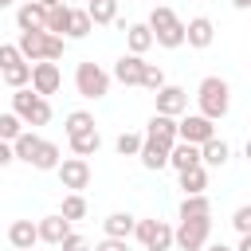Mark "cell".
I'll list each match as a JSON object with an SVG mask.
<instances>
[{
	"instance_id": "6da1fadb",
	"label": "cell",
	"mask_w": 251,
	"mask_h": 251,
	"mask_svg": "<svg viewBox=\"0 0 251 251\" xmlns=\"http://www.w3.org/2000/svg\"><path fill=\"white\" fill-rule=\"evenodd\" d=\"M12 145H16V157H20V161H27V165H31V169H39V173H55V169L63 165L59 145H55V141H47V137H39V133H31V129H24Z\"/></svg>"
},
{
	"instance_id": "7a4b0ae2",
	"label": "cell",
	"mask_w": 251,
	"mask_h": 251,
	"mask_svg": "<svg viewBox=\"0 0 251 251\" xmlns=\"http://www.w3.org/2000/svg\"><path fill=\"white\" fill-rule=\"evenodd\" d=\"M149 27H153V35H157V47H165V51H176V47L188 43V24H184L169 4H153Z\"/></svg>"
},
{
	"instance_id": "3957f363",
	"label": "cell",
	"mask_w": 251,
	"mask_h": 251,
	"mask_svg": "<svg viewBox=\"0 0 251 251\" xmlns=\"http://www.w3.org/2000/svg\"><path fill=\"white\" fill-rule=\"evenodd\" d=\"M196 106H200V114H208L212 122L227 118V110H231V86H227L220 75L200 78V86H196Z\"/></svg>"
},
{
	"instance_id": "277c9868",
	"label": "cell",
	"mask_w": 251,
	"mask_h": 251,
	"mask_svg": "<svg viewBox=\"0 0 251 251\" xmlns=\"http://www.w3.org/2000/svg\"><path fill=\"white\" fill-rule=\"evenodd\" d=\"M0 78L8 82V90L31 86V59L20 51V43H4L0 47Z\"/></svg>"
},
{
	"instance_id": "5b68a950",
	"label": "cell",
	"mask_w": 251,
	"mask_h": 251,
	"mask_svg": "<svg viewBox=\"0 0 251 251\" xmlns=\"http://www.w3.org/2000/svg\"><path fill=\"white\" fill-rule=\"evenodd\" d=\"M20 51L31 59V63H43V59H59L63 55V47H67V39L63 35H55V31H20Z\"/></svg>"
},
{
	"instance_id": "8992f818",
	"label": "cell",
	"mask_w": 251,
	"mask_h": 251,
	"mask_svg": "<svg viewBox=\"0 0 251 251\" xmlns=\"http://www.w3.org/2000/svg\"><path fill=\"white\" fill-rule=\"evenodd\" d=\"M12 110H16L27 126H47V122H51V102H47L39 90H31V86L12 90Z\"/></svg>"
},
{
	"instance_id": "52a82bcc",
	"label": "cell",
	"mask_w": 251,
	"mask_h": 251,
	"mask_svg": "<svg viewBox=\"0 0 251 251\" xmlns=\"http://www.w3.org/2000/svg\"><path fill=\"white\" fill-rule=\"evenodd\" d=\"M110 78H114V75H110V71H102V67H98V63H90V59L75 67V90H78L82 98H90V102H98V98H106V94H110Z\"/></svg>"
},
{
	"instance_id": "ba28073f",
	"label": "cell",
	"mask_w": 251,
	"mask_h": 251,
	"mask_svg": "<svg viewBox=\"0 0 251 251\" xmlns=\"http://www.w3.org/2000/svg\"><path fill=\"white\" fill-rule=\"evenodd\" d=\"M137 243L145 251H169L176 247V227H169L165 220H137Z\"/></svg>"
},
{
	"instance_id": "9c48e42d",
	"label": "cell",
	"mask_w": 251,
	"mask_h": 251,
	"mask_svg": "<svg viewBox=\"0 0 251 251\" xmlns=\"http://www.w3.org/2000/svg\"><path fill=\"white\" fill-rule=\"evenodd\" d=\"M212 239V220H180L176 224V247L180 251H204Z\"/></svg>"
},
{
	"instance_id": "30bf717a",
	"label": "cell",
	"mask_w": 251,
	"mask_h": 251,
	"mask_svg": "<svg viewBox=\"0 0 251 251\" xmlns=\"http://www.w3.org/2000/svg\"><path fill=\"white\" fill-rule=\"evenodd\" d=\"M55 173H59V184L67 192H82L90 184V161L86 157H63V165Z\"/></svg>"
},
{
	"instance_id": "8fae6325",
	"label": "cell",
	"mask_w": 251,
	"mask_h": 251,
	"mask_svg": "<svg viewBox=\"0 0 251 251\" xmlns=\"http://www.w3.org/2000/svg\"><path fill=\"white\" fill-rule=\"evenodd\" d=\"M59 86H63V71H59V63H55V59L31 63V90H39V94L47 98V94H55Z\"/></svg>"
},
{
	"instance_id": "7c38bea8",
	"label": "cell",
	"mask_w": 251,
	"mask_h": 251,
	"mask_svg": "<svg viewBox=\"0 0 251 251\" xmlns=\"http://www.w3.org/2000/svg\"><path fill=\"white\" fill-rule=\"evenodd\" d=\"M216 137V122L208 114H184L180 118V141H192V145H204Z\"/></svg>"
},
{
	"instance_id": "4fadbf2b",
	"label": "cell",
	"mask_w": 251,
	"mask_h": 251,
	"mask_svg": "<svg viewBox=\"0 0 251 251\" xmlns=\"http://www.w3.org/2000/svg\"><path fill=\"white\" fill-rule=\"evenodd\" d=\"M145 55H133V51H126L118 63H114V78L122 82V86H141V78H145Z\"/></svg>"
},
{
	"instance_id": "5bb4252c",
	"label": "cell",
	"mask_w": 251,
	"mask_h": 251,
	"mask_svg": "<svg viewBox=\"0 0 251 251\" xmlns=\"http://www.w3.org/2000/svg\"><path fill=\"white\" fill-rule=\"evenodd\" d=\"M153 102H157V114H173V118H180V114H188V90L184 86H161L157 94H153Z\"/></svg>"
},
{
	"instance_id": "9a60e30c",
	"label": "cell",
	"mask_w": 251,
	"mask_h": 251,
	"mask_svg": "<svg viewBox=\"0 0 251 251\" xmlns=\"http://www.w3.org/2000/svg\"><path fill=\"white\" fill-rule=\"evenodd\" d=\"M145 137L165 141V145H176V141H180V118H173V114H153L149 126H145Z\"/></svg>"
},
{
	"instance_id": "2e32d148",
	"label": "cell",
	"mask_w": 251,
	"mask_h": 251,
	"mask_svg": "<svg viewBox=\"0 0 251 251\" xmlns=\"http://www.w3.org/2000/svg\"><path fill=\"white\" fill-rule=\"evenodd\" d=\"M47 16H51V8H43L39 0L20 4L16 8V27L20 31H47Z\"/></svg>"
},
{
	"instance_id": "e0dca14e",
	"label": "cell",
	"mask_w": 251,
	"mask_h": 251,
	"mask_svg": "<svg viewBox=\"0 0 251 251\" xmlns=\"http://www.w3.org/2000/svg\"><path fill=\"white\" fill-rule=\"evenodd\" d=\"M67 235H71V220H67L63 212H55V216H43V220H39V239H43V243L59 247Z\"/></svg>"
},
{
	"instance_id": "ac0fdd59",
	"label": "cell",
	"mask_w": 251,
	"mask_h": 251,
	"mask_svg": "<svg viewBox=\"0 0 251 251\" xmlns=\"http://www.w3.org/2000/svg\"><path fill=\"white\" fill-rule=\"evenodd\" d=\"M8 243L12 247H35L39 239V220H12L8 224Z\"/></svg>"
},
{
	"instance_id": "d6986e66",
	"label": "cell",
	"mask_w": 251,
	"mask_h": 251,
	"mask_svg": "<svg viewBox=\"0 0 251 251\" xmlns=\"http://www.w3.org/2000/svg\"><path fill=\"white\" fill-rule=\"evenodd\" d=\"M212 39H216V24L208 16H192L188 20V47L204 51V47H212Z\"/></svg>"
},
{
	"instance_id": "ffe728a7",
	"label": "cell",
	"mask_w": 251,
	"mask_h": 251,
	"mask_svg": "<svg viewBox=\"0 0 251 251\" xmlns=\"http://www.w3.org/2000/svg\"><path fill=\"white\" fill-rule=\"evenodd\" d=\"M169 157H173V145H165V141H153V137H145V145H141V165H145L149 173L165 169V165H169Z\"/></svg>"
},
{
	"instance_id": "44dd1931",
	"label": "cell",
	"mask_w": 251,
	"mask_h": 251,
	"mask_svg": "<svg viewBox=\"0 0 251 251\" xmlns=\"http://www.w3.org/2000/svg\"><path fill=\"white\" fill-rule=\"evenodd\" d=\"M153 43H157V35H153L149 20H145V24H129V27H126V47H129L133 55H145Z\"/></svg>"
},
{
	"instance_id": "7402d4cb",
	"label": "cell",
	"mask_w": 251,
	"mask_h": 251,
	"mask_svg": "<svg viewBox=\"0 0 251 251\" xmlns=\"http://www.w3.org/2000/svg\"><path fill=\"white\" fill-rule=\"evenodd\" d=\"M169 165H173L176 173H184V169H192V165H204V153H200V145H192V141H176Z\"/></svg>"
},
{
	"instance_id": "603a6c76",
	"label": "cell",
	"mask_w": 251,
	"mask_h": 251,
	"mask_svg": "<svg viewBox=\"0 0 251 251\" xmlns=\"http://www.w3.org/2000/svg\"><path fill=\"white\" fill-rule=\"evenodd\" d=\"M102 231L114 235V239H129V235L137 231V216H129V212H110V216L102 220Z\"/></svg>"
},
{
	"instance_id": "cb8c5ba5",
	"label": "cell",
	"mask_w": 251,
	"mask_h": 251,
	"mask_svg": "<svg viewBox=\"0 0 251 251\" xmlns=\"http://www.w3.org/2000/svg\"><path fill=\"white\" fill-rule=\"evenodd\" d=\"M200 153H204V165H208V169H224L227 157H231V145H227L224 137H212V141L200 145Z\"/></svg>"
},
{
	"instance_id": "d4e9b609",
	"label": "cell",
	"mask_w": 251,
	"mask_h": 251,
	"mask_svg": "<svg viewBox=\"0 0 251 251\" xmlns=\"http://www.w3.org/2000/svg\"><path fill=\"white\" fill-rule=\"evenodd\" d=\"M180 220H212V200H208L204 192L184 196V200H180Z\"/></svg>"
},
{
	"instance_id": "484cf974",
	"label": "cell",
	"mask_w": 251,
	"mask_h": 251,
	"mask_svg": "<svg viewBox=\"0 0 251 251\" xmlns=\"http://www.w3.org/2000/svg\"><path fill=\"white\" fill-rule=\"evenodd\" d=\"M67 141H71V153H75V157H94V153L102 149V133H98V129H86V133L67 137Z\"/></svg>"
},
{
	"instance_id": "4316f807",
	"label": "cell",
	"mask_w": 251,
	"mask_h": 251,
	"mask_svg": "<svg viewBox=\"0 0 251 251\" xmlns=\"http://www.w3.org/2000/svg\"><path fill=\"white\" fill-rule=\"evenodd\" d=\"M180 188H184V196L204 192V188H208V165H192V169H184V173H180Z\"/></svg>"
},
{
	"instance_id": "83f0119b",
	"label": "cell",
	"mask_w": 251,
	"mask_h": 251,
	"mask_svg": "<svg viewBox=\"0 0 251 251\" xmlns=\"http://www.w3.org/2000/svg\"><path fill=\"white\" fill-rule=\"evenodd\" d=\"M94 31V16L86 8H71V27H67V39H86Z\"/></svg>"
},
{
	"instance_id": "f1b7e54d",
	"label": "cell",
	"mask_w": 251,
	"mask_h": 251,
	"mask_svg": "<svg viewBox=\"0 0 251 251\" xmlns=\"http://www.w3.org/2000/svg\"><path fill=\"white\" fill-rule=\"evenodd\" d=\"M63 129H67V137H78V133L94 129V114H86V110H71V114L63 118Z\"/></svg>"
},
{
	"instance_id": "f546056e",
	"label": "cell",
	"mask_w": 251,
	"mask_h": 251,
	"mask_svg": "<svg viewBox=\"0 0 251 251\" xmlns=\"http://www.w3.org/2000/svg\"><path fill=\"white\" fill-rule=\"evenodd\" d=\"M86 12L94 24H118V0H86Z\"/></svg>"
},
{
	"instance_id": "4dcf8cb0",
	"label": "cell",
	"mask_w": 251,
	"mask_h": 251,
	"mask_svg": "<svg viewBox=\"0 0 251 251\" xmlns=\"http://www.w3.org/2000/svg\"><path fill=\"white\" fill-rule=\"evenodd\" d=\"M24 126H27V122H24L16 110H4V114H0V141H16V137L24 133Z\"/></svg>"
},
{
	"instance_id": "1f68e13d",
	"label": "cell",
	"mask_w": 251,
	"mask_h": 251,
	"mask_svg": "<svg viewBox=\"0 0 251 251\" xmlns=\"http://www.w3.org/2000/svg\"><path fill=\"white\" fill-rule=\"evenodd\" d=\"M86 208H90V204H86V196H82V192H67V196H63V204H59V212H63L71 224H75V220H82V216H86Z\"/></svg>"
},
{
	"instance_id": "d6a6232c",
	"label": "cell",
	"mask_w": 251,
	"mask_h": 251,
	"mask_svg": "<svg viewBox=\"0 0 251 251\" xmlns=\"http://www.w3.org/2000/svg\"><path fill=\"white\" fill-rule=\"evenodd\" d=\"M141 145H145V137L141 133H118V141H114V149H118V157H141Z\"/></svg>"
},
{
	"instance_id": "836d02e7",
	"label": "cell",
	"mask_w": 251,
	"mask_h": 251,
	"mask_svg": "<svg viewBox=\"0 0 251 251\" xmlns=\"http://www.w3.org/2000/svg\"><path fill=\"white\" fill-rule=\"evenodd\" d=\"M67 27H71V8H67V4L51 8V16H47V31H55V35L67 39Z\"/></svg>"
},
{
	"instance_id": "e575fe53",
	"label": "cell",
	"mask_w": 251,
	"mask_h": 251,
	"mask_svg": "<svg viewBox=\"0 0 251 251\" xmlns=\"http://www.w3.org/2000/svg\"><path fill=\"white\" fill-rule=\"evenodd\" d=\"M141 86H145L149 94H157L161 86H169V82H165V71H161L157 63H149V67H145V78H141Z\"/></svg>"
},
{
	"instance_id": "d590c367",
	"label": "cell",
	"mask_w": 251,
	"mask_h": 251,
	"mask_svg": "<svg viewBox=\"0 0 251 251\" xmlns=\"http://www.w3.org/2000/svg\"><path fill=\"white\" fill-rule=\"evenodd\" d=\"M231 227H235L239 235H247V231H251V204H239V208L231 212Z\"/></svg>"
},
{
	"instance_id": "8d00e7d4",
	"label": "cell",
	"mask_w": 251,
	"mask_h": 251,
	"mask_svg": "<svg viewBox=\"0 0 251 251\" xmlns=\"http://www.w3.org/2000/svg\"><path fill=\"white\" fill-rule=\"evenodd\" d=\"M59 251H90V243H86V235H78V231H71L63 243H59Z\"/></svg>"
},
{
	"instance_id": "74e56055",
	"label": "cell",
	"mask_w": 251,
	"mask_h": 251,
	"mask_svg": "<svg viewBox=\"0 0 251 251\" xmlns=\"http://www.w3.org/2000/svg\"><path fill=\"white\" fill-rule=\"evenodd\" d=\"M94 251H129V239H114V235H106L102 243H94Z\"/></svg>"
},
{
	"instance_id": "f35d334b",
	"label": "cell",
	"mask_w": 251,
	"mask_h": 251,
	"mask_svg": "<svg viewBox=\"0 0 251 251\" xmlns=\"http://www.w3.org/2000/svg\"><path fill=\"white\" fill-rule=\"evenodd\" d=\"M12 161H20L16 157V145L12 141H0V165H12Z\"/></svg>"
},
{
	"instance_id": "ab89813d",
	"label": "cell",
	"mask_w": 251,
	"mask_h": 251,
	"mask_svg": "<svg viewBox=\"0 0 251 251\" xmlns=\"http://www.w3.org/2000/svg\"><path fill=\"white\" fill-rule=\"evenodd\" d=\"M235 251H251V231H247V235H239V247H235Z\"/></svg>"
},
{
	"instance_id": "60d3db41",
	"label": "cell",
	"mask_w": 251,
	"mask_h": 251,
	"mask_svg": "<svg viewBox=\"0 0 251 251\" xmlns=\"http://www.w3.org/2000/svg\"><path fill=\"white\" fill-rule=\"evenodd\" d=\"M204 251H235V247H227V243H208Z\"/></svg>"
},
{
	"instance_id": "b9f144b4",
	"label": "cell",
	"mask_w": 251,
	"mask_h": 251,
	"mask_svg": "<svg viewBox=\"0 0 251 251\" xmlns=\"http://www.w3.org/2000/svg\"><path fill=\"white\" fill-rule=\"evenodd\" d=\"M231 8H239V12H247V8H251V0H231Z\"/></svg>"
},
{
	"instance_id": "7bdbcfd3",
	"label": "cell",
	"mask_w": 251,
	"mask_h": 251,
	"mask_svg": "<svg viewBox=\"0 0 251 251\" xmlns=\"http://www.w3.org/2000/svg\"><path fill=\"white\" fill-rule=\"evenodd\" d=\"M39 4H43V8H59L63 0H39Z\"/></svg>"
},
{
	"instance_id": "ee69618b",
	"label": "cell",
	"mask_w": 251,
	"mask_h": 251,
	"mask_svg": "<svg viewBox=\"0 0 251 251\" xmlns=\"http://www.w3.org/2000/svg\"><path fill=\"white\" fill-rule=\"evenodd\" d=\"M243 157H247V161H251V137H247V145H243Z\"/></svg>"
},
{
	"instance_id": "f6af8a7d",
	"label": "cell",
	"mask_w": 251,
	"mask_h": 251,
	"mask_svg": "<svg viewBox=\"0 0 251 251\" xmlns=\"http://www.w3.org/2000/svg\"><path fill=\"white\" fill-rule=\"evenodd\" d=\"M12 4H20V0H0V8H12Z\"/></svg>"
},
{
	"instance_id": "bcb514c9",
	"label": "cell",
	"mask_w": 251,
	"mask_h": 251,
	"mask_svg": "<svg viewBox=\"0 0 251 251\" xmlns=\"http://www.w3.org/2000/svg\"><path fill=\"white\" fill-rule=\"evenodd\" d=\"M12 251H35V247H12Z\"/></svg>"
},
{
	"instance_id": "7dc6e473",
	"label": "cell",
	"mask_w": 251,
	"mask_h": 251,
	"mask_svg": "<svg viewBox=\"0 0 251 251\" xmlns=\"http://www.w3.org/2000/svg\"><path fill=\"white\" fill-rule=\"evenodd\" d=\"M20 4H31V0H20Z\"/></svg>"
},
{
	"instance_id": "c3c4849f",
	"label": "cell",
	"mask_w": 251,
	"mask_h": 251,
	"mask_svg": "<svg viewBox=\"0 0 251 251\" xmlns=\"http://www.w3.org/2000/svg\"><path fill=\"white\" fill-rule=\"evenodd\" d=\"M149 4H161V0H149Z\"/></svg>"
}]
</instances>
